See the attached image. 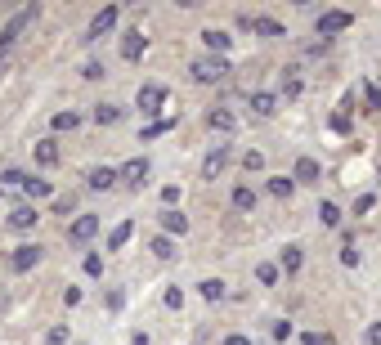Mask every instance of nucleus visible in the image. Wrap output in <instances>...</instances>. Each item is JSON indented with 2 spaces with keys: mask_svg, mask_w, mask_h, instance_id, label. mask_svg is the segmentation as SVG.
Instances as JSON below:
<instances>
[{
  "mask_svg": "<svg viewBox=\"0 0 381 345\" xmlns=\"http://www.w3.org/2000/svg\"><path fill=\"white\" fill-rule=\"evenodd\" d=\"M113 184H117V166H94V170H90V189H94V193L113 189Z\"/></svg>",
  "mask_w": 381,
  "mask_h": 345,
  "instance_id": "4468645a",
  "label": "nucleus"
},
{
  "mask_svg": "<svg viewBox=\"0 0 381 345\" xmlns=\"http://www.w3.org/2000/svg\"><path fill=\"white\" fill-rule=\"evenodd\" d=\"M135 104H139V113L144 117H157L162 113V104H166V85H139V94H135Z\"/></svg>",
  "mask_w": 381,
  "mask_h": 345,
  "instance_id": "20e7f679",
  "label": "nucleus"
},
{
  "mask_svg": "<svg viewBox=\"0 0 381 345\" xmlns=\"http://www.w3.org/2000/svg\"><path fill=\"white\" fill-rule=\"evenodd\" d=\"M341 265H346V269H354V265H359V251H354V238H346V242H341Z\"/></svg>",
  "mask_w": 381,
  "mask_h": 345,
  "instance_id": "c85d7f7f",
  "label": "nucleus"
},
{
  "mask_svg": "<svg viewBox=\"0 0 381 345\" xmlns=\"http://www.w3.org/2000/svg\"><path fill=\"white\" fill-rule=\"evenodd\" d=\"M256 278H261L265 287H274V282H278V265H256Z\"/></svg>",
  "mask_w": 381,
  "mask_h": 345,
  "instance_id": "2f4dec72",
  "label": "nucleus"
},
{
  "mask_svg": "<svg viewBox=\"0 0 381 345\" xmlns=\"http://www.w3.org/2000/svg\"><path fill=\"white\" fill-rule=\"evenodd\" d=\"M166 130H175V117H162V121H149V126H144V139H157V134H166Z\"/></svg>",
  "mask_w": 381,
  "mask_h": 345,
  "instance_id": "a878e982",
  "label": "nucleus"
},
{
  "mask_svg": "<svg viewBox=\"0 0 381 345\" xmlns=\"http://www.w3.org/2000/svg\"><path fill=\"white\" fill-rule=\"evenodd\" d=\"M363 104H368V113H381V85L363 81Z\"/></svg>",
  "mask_w": 381,
  "mask_h": 345,
  "instance_id": "bb28decb",
  "label": "nucleus"
},
{
  "mask_svg": "<svg viewBox=\"0 0 381 345\" xmlns=\"http://www.w3.org/2000/svg\"><path fill=\"white\" fill-rule=\"evenodd\" d=\"M130 345H149V337H144V332H135V337H130Z\"/></svg>",
  "mask_w": 381,
  "mask_h": 345,
  "instance_id": "49530a36",
  "label": "nucleus"
},
{
  "mask_svg": "<svg viewBox=\"0 0 381 345\" xmlns=\"http://www.w3.org/2000/svg\"><path fill=\"white\" fill-rule=\"evenodd\" d=\"M202 296H206V301H220V296H225V282H220V278H206V282H202Z\"/></svg>",
  "mask_w": 381,
  "mask_h": 345,
  "instance_id": "c756f323",
  "label": "nucleus"
},
{
  "mask_svg": "<svg viewBox=\"0 0 381 345\" xmlns=\"http://www.w3.org/2000/svg\"><path fill=\"white\" fill-rule=\"evenodd\" d=\"M166 305H170V310H180V305H184V291L170 287V291H166Z\"/></svg>",
  "mask_w": 381,
  "mask_h": 345,
  "instance_id": "a19ab883",
  "label": "nucleus"
},
{
  "mask_svg": "<svg viewBox=\"0 0 381 345\" xmlns=\"http://www.w3.org/2000/svg\"><path fill=\"white\" fill-rule=\"evenodd\" d=\"M130 233H135V225H130V220H121V225L108 233V251H121V246L130 242Z\"/></svg>",
  "mask_w": 381,
  "mask_h": 345,
  "instance_id": "aec40b11",
  "label": "nucleus"
},
{
  "mask_svg": "<svg viewBox=\"0 0 381 345\" xmlns=\"http://www.w3.org/2000/svg\"><path fill=\"white\" fill-rule=\"evenodd\" d=\"M77 126H81L77 113H58V117H54V130H77Z\"/></svg>",
  "mask_w": 381,
  "mask_h": 345,
  "instance_id": "473e14b6",
  "label": "nucleus"
},
{
  "mask_svg": "<svg viewBox=\"0 0 381 345\" xmlns=\"http://www.w3.org/2000/svg\"><path fill=\"white\" fill-rule=\"evenodd\" d=\"M162 229L166 233H189V215L175 211V206H166V211H162Z\"/></svg>",
  "mask_w": 381,
  "mask_h": 345,
  "instance_id": "2eb2a0df",
  "label": "nucleus"
},
{
  "mask_svg": "<svg viewBox=\"0 0 381 345\" xmlns=\"http://www.w3.org/2000/svg\"><path fill=\"white\" fill-rule=\"evenodd\" d=\"M202 41H206V45H211V49H216V54H225V49L233 45V36H229V32H216V27H206V32H202Z\"/></svg>",
  "mask_w": 381,
  "mask_h": 345,
  "instance_id": "4be33fe9",
  "label": "nucleus"
},
{
  "mask_svg": "<svg viewBox=\"0 0 381 345\" xmlns=\"http://www.w3.org/2000/svg\"><path fill=\"white\" fill-rule=\"evenodd\" d=\"M206 126H211V130H238V117H233L229 113V108H211V113H206Z\"/></svg>",
  "mask_w": 381,
  "mask_h": 345,
  "instance_id": "ddd939ff",
  "label": "nucleus"
},
{
  "mask_svg": "<svg viewBox=\"0 0 381 345\" xmlns=\"http://www.w3.org/2000/svg\"><path fill=\"white\" fill-rule=\"evenodd\" d=\"M36 14H41V9H36V5H23L18 14L5 23V32H0V63H5V58H9V49L18 45V36H23V32H27L32 23H36Z\"/></svg>",
  "mask_w": 381,
  "mask_h": 345,
  "instance_id": "f257e3e1",
  "label": "nucleus"
},
{
  "mask_svg": "<svg viewBox=\"0 0 381 345\" xmlns=\"http://www.w3.org/2000/svg\"><path fill=\"white\" fill-rule=\"evenodd\" d=\"M81 77H85V81H99V77H104V63H85Z\"/></svg>",
  "mask_w": 381,
  "mask_h": 345,
  "instance_id": "4c0bfd02",
  "label": "nucleus"
},
{
  "mask_svg": "<svg viewBox=\"0 0 381 345\" xmlns=\"http://www.w3.org/2000/svg\"><path fill=\"white\" fill-rule=\"evenodd\" d=\"M292 189H296V180H287V175H269V193H274V197H292Z\"/></svg>",
  "mask_w": 381,
  "mask_h": 345,
  "instance_id": "393cba45",
  "label": "nucleus"
},
{
  "mask_svg": "<svg viewBox=\"0 0 381 345\" xmlns=\"http://www.w3.org/2000/svg\"><path fill=\"white\" fill-rule=\"evenodd\" d=\"M85 274L99 278V274H104V256H85Z\"/></svg>",
  "mask_w": 381,
  "mask_h": 345,
  "instance_id": "72a5a7b5",
  "label": "nucleus"
},
{
  "mask_svg": "<svg viewBox=\"0 0 381 345\" xmlns=\"http://www.w3.org/2000/svg\"><path fill=\"white\" fill-rule=\"evenodd\" d=\"M363 211H373V193H363L359 202H354V215H363Z\"/></svg>",
  "mask_w": 381,
  "mask_h": 345,
  "instance_id": "79ce46f5",
  "label": "nucleus"
},
{
  "mask_svg": "<svg viewBox=\"0 0 381 345\" xmlns=\"http://www.w3.org/2000/svg\"><path fill=\"white\" fill-rule=\"evenodd\" d=\"M36 220H41V215H36V206H18V211L9 215V229H32Z\"/></svg>",
  "mask_w": 381,
  "mask_h": 345,
  "instance_id": "412c9836",
  "label": "nucleus"
},
{
  "mask_svg": "<svg viewBox=\"0 0 381 345\" xmlns=\"http://www.w3.org/2000/svg\"><path fill=\"white\" fill-rule=\"evenodd\" d=\"M94 121H99V126H113V121H121V108L117 104H99L94 108Z\"/></svg>",
  "mask_w": 381,
  "mask_h": 345,
  "instance_id": "b1692460",
  "label": "nucleus"
},
{
  "mask_svg": "<svg viewBox=\"0 0 381 345\" xmlns=\"http://www.w3.org/2000/svg\"><path fill=\"white\" fill-rule=\"evenodd\" d=\"M301 265H305V251H301V246L296 242H292V246H282V256H278V274H301Z\"/></svg>",
  "mask_w": 381,
  "mask_h": 345,
  "instance_id": "9b49d317",
  "label": "nucleus"
},
{
  "mask_svg": "<svg viewBox=\"0 0 381 345\" xmlns=\"http://www.w3.org/2000/svg\"><path fill=\"white\" fill-rule=\"evenodd\" d=\"M144 49H149V36H144L139 27H135V32H126V36H121V58H130V63H135V58H139V54H144Z\"/></svg>",
  "mask_w": 381,
  "mask_h": 345,
  "instance_id": "f8f14e48",
  "label": "nucleus"
},
{
  "mask_svg": "<svg viewBox=\"0 0 381 345\" xmlns=\"http://www.w3.org/2000/svg\"><path fill=\"white\" fill-rule=\"evenodd\" d=\"M242 166H247V170H261L265 157H261V153H247V157H242Z\"/></svg>",
  "mask_w": 381,
  "mask_h": 345,
  "instance_id": "ea45409f",
  "label": "nucleus"
},
{
  "mask_svg": "<svg viewBox=\"0 0 381 345\" xmlns=\"http://www.w3.org/2000/svg\"><path fill=\"white\" fill-rule=\"evenodd\" d=\"M117 18H121V9H117V5H104V9H99V14H94V18H90V27H85V36H81V41H85V45H94V41H104V36H108V32H113V27H117Z\"/></svg>",
  "mask_w": 381,
  "mask_h": 345,
  "instance_id": "7ed1b4c3",
  "label": "nucleus"
},
{
  "mask_svg": "<svg viewBox=\"0 0 381 345\" xmlns=\"http://www.w3.org/2000/svg\"><path fill=\"white\" fill-rule=\"evenodd\" d=\"M350 23H354V14H350V9H327V14H318V23H314V27H318V36L327 41V36L346 32Z\"/></svg>",
  "mask_w": 381,
  "mask_h": 345,
  "instance_id": "39448f33",
  "label": "nucleus"
},
{
  "mask_svg": "<svg viewBox=\"0 0 381 345\" xmlns=\"http://www.w3.org/2000/svg\"><path fill=\"white\" fill-rule=\"evenodd\" d=\"M94 233H99V215H77L68 225V242H90Z\"/></svg>",
  "mask_w": 381,
  "mask_h": 345,
  "instance_id": "6e6552de",
  "label": "nucleus"
},
{
  "mask_svg": "<svg viewBox=\"0 0 381 345\" xmlns=\"http://www.w3.org/2000/svg\"><path fill=\"white\" fill-rule=\"evenodd\" d=\"M225 345H251L247 337H225Z\"/></svg>",
  "mask_w": 381,
  "mask_h": 345,
  "instance_id": "a18cd8bd",
  "label": "nucleus"
},
{
  "mask_svg": "<svg viewBox=\"0 0 381 345\" xmlns=\"http://www.w3.org/2000/svg\"><path fill=\"white\" fill-rule=\"evenodd\" d=\"M117 180H126V184H144V180H149V157H130L126 166H117Z\"/></svg>",
  "mask_w": 381,
  "mask_h": 345,
  "instance_id": "1a4fd4ad",
  "label": "nucleus"
},
{
  "mask_svg": "<svg viewBox=\"0 0 381 345\" xmlns=\"http://www.w3.org/2000/svg\"><path fill=\"white\" fill-rule=\"evenodd\" d=\"M225 166H229V144H220V148H211V153H206V162H202V180H216Z\"/></svg>",
  "mask_w": 381,
  "mask_h": 345,
  "instance_id": "9d476101",
  "label": "nucleus"
},
{
  "mask_svg": "<svg viewBox=\"0 0 381 345\" xmlns=\"http://www.w3.org/2000/svg\"><path fill=\"white\" fill-rule=\"evenodd\" d=\"M23 189H27V197H50V180H27Z\"/></svg>",
  "mask_w": 381,
  "mask_h": 345,
  "instance_id": "7c9ffc66",
  "label": "nucleus"
},
{
  "mask_svg": "<svg viewBox=\"0 0 381 345\" xmlns=\"http://www.w3.org/2000/svg\"><path fill=\"white\" fill-rule=\"evenodd\" d=\"M32 148H36V162H41V166H58V157H63L54 139H41V144H32Z\"/></svg>",
  "mask_w": 381,
  "mask_h": 345,
  "instance_id": "a211bd4d",
  "label": "nucleus"
},
{
  "mask_svg": "<svg viewBox=\"0 0 381 345\" xmlns=\"http://www.w3.org/2000/svg\"><path fill=\"white\" fill-rule=\"evenodd\" d=\"M368 345H381V323H373V327H368Z\"/></svg>",
  "mask_w": 381,
  "mask_h": 345,
  "instance_id": "c03bdc74",
  "label": "nucleus"
},
{
  "mask_svg": "<svg viewBox=\"0 0 381 345\" xmlns=\"http://www.w3.org/2000/svg\"><path fill=\"white\" fill-rule=\"evenodd\" d=\"M162 202H166V206L180 202V184H166V189H162Z\"/></svg>",
  "mask_w": 381,
  "mask_h": 345,
  "instance_id": "e433bc0d",
  "label": "nucleus"
},
{
  "mask_svg": "<svg viewBox=\"0 0 381 345\" xmlns=\"http://www.w3.org/2000/svg\"><path fill=\"white\" fill-rule=\"evenodd\" d=\"M36 261H41V246H36V242H23V246H14V251H9V269H14V274H27V269H36Z\"/></svg>",
  "mask_w": 381,
  "mask_h": 345,
  "instance_id": "423d86ee",
  "label": "nucleus"
},
{
  "mask_svg": "<svg viewBox=\"0 0 381 345\" xmlns=\"http://www.w3.org/2000/svg\"><path fill=\"white\" fill-rule=\"evenodd\" d=\"M54 211H58V215H72V211H77V197H58Z\"/></svg>",
  "mask_w": 381,
  "mask_h": 345,
  "instance_id": "f704fd0d",
  "label": "nucleus"
},
{
  "mask_svg": "<svg viewBox=\"0 0 381 345\" xmlns=\"http://www.w3.org/2000/svg\"><path fill=\"white\" fill-rule=\"evenodd\" d=\"M68 341V327H50V345H63Z\"/></svg>",
  "mask_w": 381,
  "mask_h": 345,
  "instance_id": "37998d69",
  "label": "nucleus"
},
{
  "mask_svg": "<svg viewBox=\"0 0 381 345\" xmlns=\"http://www.w3.org/2000/svg\"><path fill=\"white\" fill-rule=\"evenodd\" d=\"M238 27H242V32H251V36H287V32H282V23L261 18V14H242V18H238Z\"/></svg>",
  "mask_w": 381,
  "mask_h": 345,
  "instance_id": "0eeeda50",
  "label": "nucleus"
},
{
  "mask_svg": "<svg viewBox=\"0 0 381 345\" xmlns=\"http://www.w3.org/2000/svg\"><path fill=\"white\" fill-rule=\"evenodd\" d=\"M149 251L157 256V261H170V256H175V242H170V238H153Z\"/></svg>",
  "mask_w": 381,
  "mask_h": 345,
  "instance_id": "cd10ccee",
  "label": "nucleus"
},
{
  "mask_svg": "<svg viewBox=\"0 0 381 345\" xmlns=\"http://www.w3.org/2000/svg\"><path fill=\"white\" fill-rule=\"evenodd\" d=\"M233 211H256V189L251 184H238V189H233Z\"/></svg>",
  "mask_w": 381,
  "mask_h": 345,
  "instance_id": "6ab92c4d",
  "label": "nucleus"
},
{
  "mask_svg": "<svg viewBox=\"0 0 381 345\" xmlns=\"http://www.w3.org/2000/svg\"><path fill=\"white\" fill-rule=\"evenodd\" d=\"M229 58H220V54H206V58H198L193 63V81H202V85H216V81H225L229 77Z\"/></svg>",
  "mask_w": 381,
  "mask_h": 345,
  "instance_id": "f03ea898",
  "label": "nucleus"
},
{
  "mask_svg": "<svg viewBox=\"0 0 381 345\" xmlns=\"http://www.w3.org/2000/svg\"><path fill=\"white\" fill-rule=\"evenodd\" d=\"M292 180H296V184H318V162H314V157H301L296 170H292Z\"/></svg>",
  "mask_w": 381,
  "mask_h": 345,
  "instance_id": "f3484780",
  "label": "nucleus"
},
{
  "mask_svg": "<svg viewBox=\"0 0 381 345\" xmlns=\"http://www.w3.org/2000/svg\"><path fill=\"white\" fill-rule=\"evenodd\" d=\"M251 113H256V117H274V113H278V99L265 94V90H256V94H251Z\"/></svg>",
  "mask_w": 381,
  "mask_h": 345,
  "instance_id": "dca6fc26",
  "label": "nucleus"
},
{
  "mask_svg": "<svg viewBox=\"0 0 381 345\" xmlns=\"http://www.w3.org/2000/svg\"><path fill=\"white\" fill-rule=\"evenodd\" d=\"M332 130L346 134V130H350V113H337V117H332Z\"/></svg>",
  "mask_w": 381,
  "mask_h": 345,
  "instance_id": "58836bf2",
  "label": "nucleus"
},
{
  "mask_svg": "<svg viewBox=\"0 0 381 345\" xmlns=\"http://www.w3.org/2000/svg\"><path fill=\"white\" fill-rule=\"evenodd\" d=\"M301 345H332V337H323V332H305Z\"/></svg>",
  "mask_w": 381,
  "mask_h": 345,
  "instance_id": "c9c22d12",
  "label": "nucleus"
},
{
  "mask_svg": "<svg viewBox=\"0 0 381 345\" xmlns=\"http://www.w3.org/2000/svg\"><path fill=\"white\" fill-rule=\"evenodd\" d=\"M318 220H323V229H337L341 225V206L337 202H318Z\"/></svg>",
  "mask_w": 381,
  "mask_h": 345,
  "instance_id": "5701e85b",
  "label": "nucleus"
}]
</instances>
